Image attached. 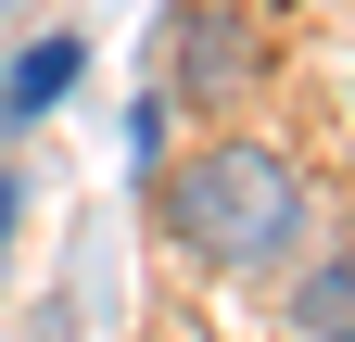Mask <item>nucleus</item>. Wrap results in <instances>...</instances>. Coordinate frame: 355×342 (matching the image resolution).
Returning a JSON list of instances; mask_svg holds the SVG:
<instances>
[{
    "label": "nucleus",
    "mask_w": 355,
    "mask_h": 342,
    "mask_svg": "<svg viewBox=\"0 0 355 342\" xmlns=\"http://www.w3.org/2000/svg\"><path fill=\"white\" fill-rule=\"evenodd\" d=\"M153 216L178 253H203V267H292L304 253V165L279 140H203L165 165Z\"/></svg>",
    "instance_id": "f257e3e1"
},
{
    "label": "nucleus",
    "mask_w": 355,
    "mask_h": 342,
    "mask_svg": "<svg viewBox=\"0 0 355 342\" xmlns=\"http://www.w3.org/2000/svg\"><path fill=\"white\" fill-rule=\"evenodd\" d=\"M330 342H355V330H330Z\"/></svg>",
    "instance_id": "423d86ee"
},
{
    "label": "nucleus",
    "mask_w": 355,
    "mask_h": 342,
    "mask_svg": "<svg viewBox=\"0 0 355 342\" xmlns=\"http://www.w3.org/2000/svg\"><path fill=\"white\" fill-rule=\"evenodd\" d=\"M76 89V38H38V51L13 64V89H0V127H26V114H51Z\"/></svg>",
    "instance_id": "7ed1b4c3"
},
{
    "label": "nucleus",
    "mask_w": 355,
    "mask_h": 342,
    "mask_svg": "<svg viewBox=\"0 0 355 342\" xmlns=\"http://www.w3.org/2000/svg\"><path fill=\"white\" fill-rule=\"evenodd\" d=\"M0 241H13V178H0Z\"/></svg>",
    "instance_id": "39448f33"
},
{
    "label": "nucleus",
    "mask_w": 355,
    "mask_h": 342,
    "mask_svg": "<svg viewBox=\"0 0 355 342\" xmlns=\"http://www.w3.org/2000/svg\"><path fill=\"white\" fill-rule=\"evenodd\" d=\"M254 76H266V38L229 13V0H178L165 13V89L178 102H241Z\"/></svg>",
    "instance_id": "f03ea898"
},
{
    "label": "nucleus",
    "mask_w": 355,
    "mask_h": 342,
    "mask_svg": "<svg viewBox=\"0 0 355 342\" xmlns=\"http://www.w3.org/2000/svg\"><path fill=\"white\" fill-rule=\"evenodd\" d=\"M304 330H318V342H330V330H355V241L330 253L318 279H304Z\"/></svg>",
    "instance_id": "20e7f679"
}]
</instances>
